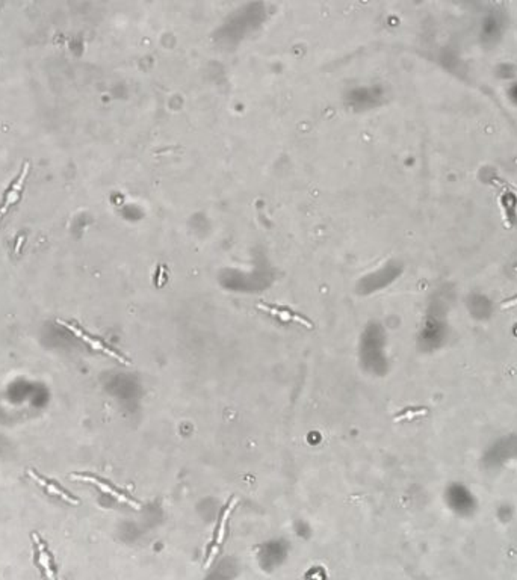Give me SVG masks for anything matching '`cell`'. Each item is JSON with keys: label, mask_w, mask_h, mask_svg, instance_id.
<instances>
[{"label": "cell", "mask_w": 517, "mask_h": 580, "mask_svg": "<svg viewBox=\"0 0 517 580\" xmlns=\"http://www.w3.org/2000/svg\"><path fill=\"white\" fill-rule=\"evenodd\" d=\"M236 505H238V497H233V499H230V502L227 503V506H225V508H224V511L221 512L220 523H218V527H216V532H215L214 543H212L211 550H209L207 559H206V563H205V568H209V565H211V563L215 561L216 554L220 553V549H221L223 541H224V536H225V529H227L229 517H230L232 511L235 509V506H236Z\"/></svg>", "instance_id": "6da1fadb"}, {"label": "cell", "mask_w": 517, "mask_h": 580, "mask_svg": "<svg viewBox=\"0 0 517 580\" xmlns=\"http://www.w3.org/2000/svg\"><path fill=\"white\" fill-rule=\"evenodd\" d=\"M56 322H58V324H59V325H62V326H66L67 330H70L73 334H75V336H77L79 339H82L85 343H88V345H90L93 349H95V350H100V353L106 354V355H109V357H112V358H115V360H117V362H120L121 364H131V363H129L127 358H124L123 355L118 354L117 350H114L112 348H109V346L104 345L103 342H100V340H97V339L91 337L90 334H86L84 330H80V328H77V326H75V325L70 324V322L62 321V319H58Z\"/></svg>", "instance_id": "7a4b0ae2"}, {"label": "cell", "mask_w": 517, "mask_h": 580, "mask_svg": "<svg viewBox=\"0 0 517 580\" xmlns=\"http://www.w3.org/2000/svg\"><path fill=\"white\" fill-rule=\"evenodd\" d=\"M71 479L84 480V482H90V484H94L95 487H99L103 493H106V494L112 496V497H114V499H117L118 502H121V503H126V505H129V506H132L133 509H141V503H140V502H136V501H133V499H132V497H129V496H126L124 493L118 492V489H115L114 487H111V485L108 484V482H104V480H102V479H99V478L90 476V475H82V473H75V475H71Z\"/></svg>", "instance_id": "3957f363"}, {"label": "cell", "mask_w": 517, "mask_h": 580, "mask_svg": "<svg viewBox=\"0 0 517 580\" xmlns=\"http://www.w3.org/2000/svg\"><path fill=\"white\" fill-rule=\"evenodd\" d=\"M29 168H30L29 162L24 163V167H23V169H21V173H20L19 178H17V180L14 182V185H12L11 189L8 191V194H6V200H5V204H3L2 207H0V219L3 218V215L6 214L8 209H10L11 206H14V204L19 201V198H20V192H21V189H23V185H24V182H26V177H28V174H29Z\"/></svg>", "instance_id": "277c9868"}, {"label": "cell", "mask_w": 517, "mask_h": 580, "mask_svg": "<svg viewBox=\"0 0 517 580\" xmlns=\"http://www.w3.org/2000/svg\"><path fill=\"white\" fill-rule=\"evenodd\" d=\"M28 475H29V478H30V479H34L39 487H43V488L46 489V492L52 493V494H55V496H59L61 499H64V501L68 502V503H71V505H79V503H80V502H79V499H76V497H73V496H70L67 492H64V489H62L58 484H55V482L44 479L41 475H38V473H37L35 470L29 469V470H28Z\"/></svg>", "instance_id": "5b68a950"}, {"label": "cell", "mask_w": 517, "mask_h": 580, "mask_svg": "<svg viewBox=\"0 0 517 580\" xmlns=\"http://www.w3.org/2000/svg\"><path fill=\"white\" fill-rule=\"evenodd\" d=\"M32 540H34V543L37 544L38 554H39L38 559H39V563H41V567L46 571V576L48 579H55L56 574H55V571L52 568V558H50V553H48L47 549H46V544L41 541V538H39V535L35 534V532L32 534Z\"/></svg>", "instance_id": "8992f818"}, {"label": "cell", "mask_w": 517, "mask_h": 580, "mask_svg": "<svg viewBox=\"0 0 517 580\" xmlns=\"http://www.w3.org/2000/svg\"><path fill=\"white\" fill-rule=\"evenodd\" d=\"M258 308L265 310V312H268L272 316H277L279 319H281V321H292V322H298V324L307 326V328H313V324L310 321H307L306 317H303L300 315H295L292 312H289V310H280V308H274V307L263 306V304L258 306Z\"/></svg>", "instance_id": "52a82bcc"}, {"label": "cell", "mask_w": 517, "mask_h": 580, "mask_svg": "<svg viewBox=\"0 0 517 580\" xmlns=\"http://www.w3.org/2000/svg\"><path fill=\"white\" fill-rule=\"evenodd\" d=\"M424 413H426V410L424 408V410H417L416 413H406V414H401V415H397V418H395V420H402V419H408V418H413V415H419V414H424Z\"/></svg>", "instance_id": "ba28073f"}, {"label": "cell", "mask_w": 517, "mask_h": 580, "mask_svg": "<svg viewBox=\"0 0 517 580\" xmlns=\"http://www.w3.org/2000/svg\"><path fill=\"white\" fill-rule=\"evenodd\" d=\"M514 306H517V295L514 298H510L508 301L502 302V308H510V307H514Z\"/></svg>", "instance_id": "9c48e42d"}, {"label": "cell", "mask_w": 517, "mask_h": 580, "mask_svg": "<svg viewBox=\"0 0 517 580\" xmlns=\"http://www.w3.org/2000/svg\"><path fill=\"white\" fill-rule=\"evenodd\" d=\"M23 236H19V239H17V245H15V254H19V251H20V247H21V242H23Z\"/></svg>", "instance_id": "30bf717a"}]
</instances>
